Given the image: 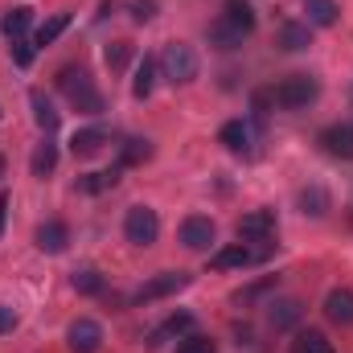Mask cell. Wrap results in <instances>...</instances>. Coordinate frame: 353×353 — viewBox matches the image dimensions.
Wrapping results in <instances>:
<instances>
[{
    "instance_id": "obj_19",
    "label": "cell",
    "mask_w": 353,
    "mask_h": 353,
    "mask_svg": "<svg viewBox=\"0 0 353 353\" xmlns=\"http://www.w3.org/2000/svg\"><path fill=\"white\" fill-rule=\"evenodd\" d=\"M218 140H222L230 152H251V123H243V119H230V123H222Z\"/></svg>"
},
{
    "instance_id": "obj_36",
    "label": "cell",
    "mask_w": 353,
    "mask_h": 353,
    "mask_svg": "<svg viewBox=\"0 0 353 353\" xmlns=\"http://www.w3.org/2000/svg\"><path fill=\"white\" fill-rule=\"evenodd\" d=\"M17 329V312L8 304H0V333H12Z\"/></svg>"
},
{
    "instance_id": "obj_32",
    "label": "cell",
    "mask_w": 353,
    "mask_h": 353,
    "mask_svg": "<svg viewBox=\"0 0 353 353\" xmlns=\"http://www.w3.org/2000/svg\"><path fill=\"white\" fill-rule=\"evenodd\" d=\"M189 329H193V312H173V316L165 321V329L152 333V337H165V333H189Z\"/></svg>"
},
{
    "instance_id": "obj_23",
    "label": "cell",
    "mask_w": 353,
    "mask_h": 353,
    "mask_svg": "<svg viewBox=\"0 0 353 353\" xmlns=\"http://www.w3.org/2000/svg\"><path fill=\"white\" fill-rule=\"evenodd\" d=\"M210 46H214V50H239V46H243V33L218 17V21L210 25Z\"/></svg>"
},
{
    "instance_id": "obj_38",
    "label": "cell",
    "mask_w": 353,
    "mask_h": 353,
    "mask_svg": "<svg viewBox=\"0 0 353 353\" xmlns=\"http://www.w3.org/2000/svg\"><path fill=\"white\" fill-rule=\"evenodd\" d=\"M0 176H4V157H0Z\"/></svg>"
},
{
    "instance_id": "obj_3",
    "label": "cell",
    "mask_w": 353,
    "mask_h": 353,
    "mask_svg": "<svg viewBox=\"0 0 353 353\" xmlns=\"http://www.w3.org/2000/svg\"><path fill=\"white\" fill-rule=\"evenodd\" d=\"M157 62H161V70H165V79H169L173 87L193 83V79H197V70H201L197 54H193L189 46H181V41H169V46H165V54H161Z\"/></svg>"
},
{
    "instance_id": "obj_21",
    "label": "cell",
    "mask_w": 353,
    "mask_h": 353,
    "mask_svg": "<svg viewBox=\"0 0 353 353\" xmlns=\"http://www.w3.org/2000/svg\"><path fill=\"white\" fill-rule=\"evenodd\" d=\"M157 66H161V62L144 54V62L136 66V83H132V94H136V99H148V94H152V87H157Z\"/></svg>"
},
{
    "instance_id": "obj_10",
    "label": "cell",
    "mask_w": 353,
    "mask_h": 353,
    "mask_svg": "<svg viewBox=\"0 0 353 353\" xmlns=\"http://www.w3.org/2000/svg\"><path fill=\"white\" fill-rule=\"evenodd\" d=\"M321 144H325V152H329V157L353 161V119H345V123H333V128H325V132H321Z\"/></svg>"
},
{
    "instance_id": "obj_7",
    "label": "cell",
    "mask_w": 353,
    "mask_h": 353,
    "mask_svg": "<svg viewBox=\"0 0 353 353\" xmlns=\"http://www.w3.org/2000/svg\"><path fill=\"white\" fill-rule=\"evenodd\" d=\"M239 239L247 243H271L275 239V210H251L239 218Z\"/></svg>"
},
{
    "instance_id": "obj_31",
    "label": "cell",
    "mask_w": 353,
    "mask_h": 353,
    "mask_svg": "<svg viewBox=\"0 0 353 353\" xmlns=\"http://www.w3.org/2000/svg\"><path fill=\"white\" fill-rule=\"evenodd\" d=\"M176 353H218V345L210 337H201V333H189V337H181Z\"/></svg>"
},
{
    "instance_id": "obj_30",
    "label": "cell",
    "mask_w": 353,
    "mask_h": 353,
    "mask_svg": "<svg viewBox=\"0 0 353 353\" xmlns=\"http://www.w3.org/2000/svg\"><path fill=\"white\" fill-rule=\"evenodd\" d=\"M148 157H152L148 140H128V144H123V152H119V165H144Z\"/></svg>"
},
{
    "instance_id": "obj_14",
    "label": "cell",
    "mask_w": 353,
    "mask_h": 353,
    "mask_svg": "<svg viewBox=\"0 0 353 353\" xmlns=\"http://www.w3.org/2000/svg\"><path fill=\"white\" fill-rule=\"evenodd\" d=\"M119 176H123V165H115V169H103V173H83L79 181H74V189H79V193H87V197H94V193H107V189H115V185H119Z\"/></svg>"
},
{
    "instance_id": "obj_9",
    "label": "cell",
    "mask_w": 353,
    "mask_h": 353,
    "mask_svg": "<svg viewBox=\"0 0 353 353\" xmlns=\"http://www.w3.org/2000/svg\"><path fill=\"white\" fill-rule=\"evenodd\" d=\"M66 341H70L74 353H99V345H103V329H99V321L79 316V321L66 329Z\"/></svg>"
},
{
    "instance_id": "obj_5",
    "label": "cell",
    "mask_w": 353,
    "mask_h": 353,
    "mask_svg": "<svg viewBox=\"0 0 353 353\" xmlns=\"http://www.w3.org/2000/svg\"><path fill=\"white\" fill-rule=\"evenodd\" d=\"M267 255H271V243H263V247H247V243H234V247H222V251L210 259V267H214V271L251 267V263H263Z\"/></svg>"
},
{
    "instance_id": "obj_20",
    "label": "cell",
    "mask_w": 353,
    "mask_h": 353,
    "mask_svg": "<svg viewBox=\"0 0 353 353\" xmlns=\"http://www.w3.org/2000/svg\"><path fill=\"white\" fill-rule=\"evenodd\" d=\"M329 205H333V197H329L325 185H308V189H300V210H304L308 218H325Z\"/></svg>"
},
{
    "instance_id": "obj_12",
    "label": "cell",
    "mask_w": 353,
    "mask_h": 353,
    "mask_svg": "<svg viewBox=\"0 0 353 353\" xmlns=\"http://www.w3.org/2000/svg\"><path fill=\"white\" fill-rule=\"evenodd\" d=\"M325 316H329L333 325L350 329L353 325V292L350 288H333V292L325 296Z\"/></svg>"
},
{
    "instance_id": "obj_18",
    "label": "cell",
    "mask_w": 353,
    "mask_h": 353,
    "mask_svg": "<svg viewBox=\"0 0 353 353\" xmlns=\"http://www.w3.org/2000/svg\"><path fill=\"white\" fill-rule=\"evenodd\" d=\"M29 103H33V119H37V128L46 132V136H54L58 132V111H54V103L46 99V90H29Z\"/></svg>"
},
{
    "instance_id": "obj_29",
    "label": "cell",
    "mask_w": 353,
    "mask_h": 353,
    "mask_svg": "<svg viewBox=\"0 0 353 353\" xmlns=\"http://www.w3.org/2000/svg\"><path fill=\"white\" fill-rule=\"evenodd\" d=\"M103 62H107L111 70H123V66L132 62V41H111V46L103 50Z\"/></svg>"
},
{
    "instance_id": "obj_17",
    "label": "cell",
    "mask_w": 353,
    "mask_h": 353,
    "mask_svg": "<svg viewBox=\"0 0 353 353\" xmlns=\"http://www.w3.org/2000/svg\"><path fill=\"white\" fill-rule=\"evenodd\" d=\"M308 46H312V29H308V25H300V21H283V25H279V50L300 54V50H308Z\"/></svg>"
},
{
    "instance_id": "obj_25",
    "label": "cell",
    "mask_w": 353,
    "mask_h": 353,
    "mask_svg": "<svg viewBox=\"0 0 353 353\" xmlns=\"http://www.w3.org/2000/svg\"><path fill=\"white\" fill-rule=\"evenodd\" d=\"M288 353H337V350H333V341H329L325 333L308 329V333H296V341H292Z\"/></svg>"
},
{
    "instance_id": "obj_4",
    "label": "cell",
    "mask_w": 353,
    "mask_h": 353,
    "mask_svg": "<svg viewBox=\"0 0 353 353\" xmlns=\"http://www.w3.org/2000/svg\"><path fill=\"white\" fill-rule=\"evenodd\" d=\"M157 234H161V218H157V210H148V205H132L128 218H123V239H128L132 247H152Z\"/></svg>"
},
{
    "instance_id": "obj_35",
    "label": "cell",
    "mask_w": 353,
    "mask_h": 353,
    "mask_svg": "<svg viewBox=\"0 0 353 353\" xmlns=\"http://www.w3.org/2000/svg\"><path fill=\"white\" fill-rule=\"evenodd\" d=\"M132 17L144 25V21H152L157 17V0H132Z\"/></svg>"
},
{
    "instance_id": "obj_11",
    "label": "cell",
    "mask_w": 353,
    "mask_h": 353,
    "mask_svg": "<svg viewBox=\"0 0 353 353\" xmlns=\"http://www.w3.org/2000/svg\"><path fill=\"white\" fill-rule=\"evenodd\" d=\"M33 243H37V251H46V255H62L66 247H70V230H66V222H41L37 226V234H33Z\"/></svg>"
},
{
    "instance_id": "obj_6",
    "label": "cell",
    "mask_w": 353,
    "mask_h": 353,
    "mask_svg": "<svg viewBox=\"0 0 353 353\" xmlns=\"http://www.w3.org/2000/svg\"><path fill=\"white\" fill-rule=\"evenodd\" d=\"M214 239H218V230H214V222H210L205 214H189V218L181 222V243H185L189 251H210Z\"/></svg>"
},
{
    "instance_id": "obj_1",
    "label": "cell",
    "mask_w": 353,
    "mask_h": 353,
    "mask_svg": "<svg viewBox=\"0 0 353 353\" xmlns=\"http://www.w3.org/2000/svg\"><path fill=\"white\" fill-rule=\"evenodd\" d=\"M58 90L70 99V107L74 111H83V115H99L103 111V94L94 90L87 70H79V66H62L58 70Z\"/></svg>"
},
{
    "instance_id": "obj_13",
    "label": "cell",
    "mask_w": 353,
    "mask_h": 353,
    "mask_svg": "<svg viewBox=\"0 0 353 353\" xmlns=\"http://www.w3.org/2000/svg\"><path fill=\"white\" fill-rule=\"evenodd\" d=\"M300 316H304V304H300V300H275V304H267V325H271L275 333L300 325Z\"/></svg>"
},
{
    "instance_id": "obj_15",
    "label": "cell",
    "mask_w": 353,
    "mask_h": 353,
    "mask_svg": "<svg viewBox=\"0 0 353 353\" xmlns=\"http://www.w3.org/2000/svg\"><path fill=\"white\" fill-rule=\"evenodd\" d=\"M222 21L234 25V29L247 37V33H255V21H259V17H255V8H251L247 0H226V4H222Z\"/></svg>"
},
{
    "instance_id": "obj_16",
    "label": "cell",
    "mask_w": 353,
    "mask_h": 353,
    "mask_svg": "<svg viewBox=\"0 0 353 353\" xmlns=\"http://www.w3.org/2000/svg\"><path fill=\"white\" fill-rule=\"evenodd\" d=\"M103 148H107V132H103V128H83V132L70 136V152L83 157V161H87V157H99Z\"/></svg>"
},
{
    "instance_id": "obj_28",
    "label": "cell",
    "mask_w": 353,
    "mask_h": 353,
    "mask_svg": "<svg viewBox=\"0 0 353 353\" xmlns=\"http://www.w3.org/2000/svg\"><path fill=\"white\" fill-rule=\"evenodd\" d=\"M66 25H70V12H58V17H50V21H46L41 29H37V37H33V46H50V41H58Z\"/></svg>"
},
{
    "instance_id": "obj_34",
    "label": "cell",
    "mask_w": 353,
    "mask_h": 353,
    "mask_svg": "<svg viewBox=\"0 0 353 353\" xmlns=\"http://www.w3.org/2000/svg\"><path fill=\"white\" fill-rule=\"evenodd\" d=\"M33 50H37V46H33V41H25V37H21V41H12V62H17V66H29V62H33Z\"/></svg>"
},
{
    "instance_id": "obj_8",
    "label": "cell",
    "mask_w": 353,
    "mask_h": 353,
    "mask_svg": "<svg viewBox=\"0 0 353 353\" xmlns=\"http://www.w3.org/2000/svg\"><path fill=\"white\" fill-rule=\"evenodd\" d=\"M185 283H189V275H185V271H161V275H152V279L136 292V300H140V304H148V300L173 296V292H181Z\"/></svg>"
},
{
    "instance_id": "obj_27",
    "label": "cell",
    "mask_w": 353,
    "mask_h": 353,
    "mask_svg": "<svg viewBox=\"0 0 353 353\" xmlns=\"http://www.w3.org/2000/svg\"><path fill=\"white\" fill-rule=\"evenodd\" d=\"M70 288H74L79 296H99V292H103V275H99L94 267H83V271L70 275Z\"/></svg>"
},
{
    "instance_id": "obj_2",
    "label": "cell",
    "mask_w": 353,
    "mask_h": 353,
    "mask_svg": "<svg viewBox=\"0 0 353 353\" xmlns=\"http://www.w3.org/2000/svg\"><path fill=\"white\" fill-rule=\"evenodd\" d=\"M316 94H321V83L312 74H288L279 87H271V103L279 111H300V107L316 103Z\"/></svg>"
},
{
    "instance_id": "obj_22",
    "label": "cell",
    "mask_w": 353,
    "mask_h": 353,
    "mask_svg": "<svg viewBox=\"0 0 353 353\" xmlns=\"http://www.w3.org/2000/svg\"><path fill=\"white\" fill-rule=\"evenodd\" d=\"M29 25H33V8H12V12H4V21H0V29H4L8 41H21Z\"/></svg>"
},
{
    "instance_id": "obj_33",
    "label": "cell",
    "mask_w": 353,
    "mask_h": 353,
    "mask_svg": "<svg viewBox=\"0 0 353 353\" xmlns=\"http://www.w3.org/2000/svg\"><path fill=\"white\" fill-rule=\"evenodd\" d=\"M271 90H255V99H251V111H255V123H267V115H271Z\"/></svg>"
},
{
    "instance_id": "obj_26",
    "label": "cell",
    "mask_w": 353,
    "mask_h": 353,
    "mask_svg": "<svg viewBox=\"0 0 353 353\" xmlns=\"http://www.w3.org/2000/svg\"><path fill=\"white\" fill-rule=\"evenodd\" d=\"M29 169H33V176H50L54 169H58V144H37V152H33V161H29Z\"/></svg>"
},
{
    "instance_id": "obj_24",
    "label": "cell",
    "mask_w": 353,
    "mask_h": 353,
    "mask_svg": "<svg viewBox=\"0 0 353 353\" xmlns=\"http://www.w3.org/2000/svg\"><path fill=\"white\" fill-rule=\"evenodd\" d=\"M308 25H321V29H329V25H337V17H341V8H337V0H308Z\"/></svg>"
},
{
    "instance_id": "obj_37",
    "label": "cell",
    "mask_w": 353,
    "mask_h": 353,
    "mask_svg": "<svg viewBox=\"0 0 353 353\" xmlns=\"http://www.w3.org/2000/svg\"><path fill=\"white\" fill-rule=\"evenodd\" d=\"M4 218H8V197L0 193V234H4Z\"/></svg>"
}]
</instances>
